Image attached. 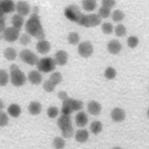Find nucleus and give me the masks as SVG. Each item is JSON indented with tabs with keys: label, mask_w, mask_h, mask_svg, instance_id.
I'll return each instance as SVG.
<instances>
[{
	"label": "nucleus",
	"mask_w": 149,
	"mask_h": 149,
	"mask_svg": "<svg viewBox=\"0 0 149 149\" xmlns=\"http://www.w3.org/2000/svg\"><path fill=\"white\" fill-rule=\"evenodd\" d=\"M19 58L24 63L30 65H37L38 63V58L34 53H33L30 49H23L19 53Z\"/></svg>",
	"instance_id": "6"
},
{
	"label": "nucleus",
	"mask_w": 149,
	"mask_h": 149,
	"mask_svg": "<svg viewBox=\"0 0 149 149\" xmlns=\"http://www.w3.org/2000/svg\"><path fill=\"white\" fill-rule=\"evenodd\" d=\"M126 27L122 24H120L115 28V34L118 37H122L126 35Z\"/></svg>",
	"instance_id": "31"
},
{
	"label": "nucleus",
	"mask_w": 149,
	"mask_h": 149,
	"mask_svg": "<svg viewBox=\"0 0 149 149\" xmlns=\"http://www.w3.org/2000/svg\"><path fill=\"white\" fill-rule=\"evenodd\" d=\"M125 18V15L123 12L121 10H117L113 12L112 14V19L115 22H119L122 21Z\"/></svg>",
	"instance_id": "28"
},
{
	"label": "nucleus",
	"mask_w": 149,
	"mask_h": 149,
	"mask_svg": "<svg viewBox=\"0 0 149 149\" xmlns=\"http://www.w3.org/2000/svg\"><path fill=\"white\" fill-rule=\"evenodd\" d=\"M42 107L39 102H32L28 106V111L31 115H36L41 113Z\"/></svg>",
	"instance_id": "21"
},
{
	"label": "nucleus",
	"mask_w": 149,
	"mask_h": 149,
	"mask_svg": "<svg viewBox=\"0 0 149 149\" xmlns=\"http://www.w3.org/2000/svg\"><path fill=\"white\" fill-rule=\"evenodd\" d=\"M89 137L88 132L85 129L78 130L75 134V139L78 142L85 143L87 141Z\"/></svg>",
	"instance_id": "20"
},
{
	"label": "nucleus",
	"mask_w": 149,
	"mask_h": 149,
	"mask_svg": "<svg viewBox=\"0 0 149 149\" xmlns=\"http://www.w3.org/2000/svg\"><path fill=\"white\" fill-rule=\"evenodd\" d=\"M75 121L78 127H84L88 123V116L84 111H81L77 115Z\"/></svg>",
	"instance_id": "19"
},
{
	"label": "nucleus",
	"mask_w": 149,
	"mask_h": 149,
	"mask_svg": "<svg viewBox=\"0 0 149 149\" xmlns=\"http://www.w3.org/2000/svg\"><path fill=\"white\" fill-rule=\"evenodd\" d=\"M58 114V109L56 107H50L47 110V115L49 118H54Z\"/></svg>",
	"instance_id": "39"
},
{
	"label": "nucleus",
	"mask_w": 149,
	"mask_h": 149,
	"mask_svg": "<svg viewBox=\"0 0 149 149\" xmlns=\"http://www.w3.org/2000/svg\"><path fill=\"white\" fill-rule=\"evenodd\" d=\"M10 74L11 84L14 86H22L25 84L26 78L25 74L22 72L17 65H11L10 67Z\"/></svg>",
	"instance_id": "2"
},
{
	"label": "nucleus",
	"mask_w": 149,
	"mask_h": 149,
	"mask_svg": "<svg viewBox=\"0 0 149 149\" xmlns=\"http://www.w3.org/2000/svg\"><path fill=\"white\" fill-rule=\"evenodd\" d=\"M103 129V125L100 121H94L90 125V130L94 135H98L100 133Z\"/></svg>",
	"instance_id": "26"
},
{
	"label": "nucleus",
	"mask_w": 149,
	"mask_h": 149,
	"mask_svg": "<svg viewBox=\"0 0 149 149\" xmlns=\"http://www.w3.org/2000/svg\"><path fill=\"white\" fill-rule=\"evenodd\" d=\"M55 61L56 63L60 66H63L68 62V55L64 50H60L57 52L55 54Z\"/></svg>",
	"instance_id": "13"
},
{
	"label": "nucleus",
	"mask_w": 149,
	"mask_h": 149,
	"mask_svg": "<svg viewBox=\"0 0 149 149\" xmlns=\"http://www.w3.org/2000/svg\"><path fill=\"white\" fill-rule=\"evenodd\" d=\"M15 5L13 1L11 0H3L0 3V11L1 16H3L4 13H10L15 10Z\"/></svg>",
	"instance_id": "9"
},
{
	"label": "nucleus",
	"mask_w": 149,
	"mask_h": 149,
	"mask_svg": "<svg viewBox=\"0 0 149 149\" xmlns=\"http://www.w3.org/2000/svg\"><path fill=\"white\" fill-rule=\"evenodd\" d=\"M78 52L80 55L84 58H88L92 55L93 48L90 41H84L78 46Z\"/></svg>",
	"instance_id": "8"
},
{
	"label": "nucleus",
	"mask_w": 149,
	"mask_h": 149,
	"mask_svg": "<svg viewBox=\"0 0 149 149\" xmlns=\"http://www.w3.org/2000/svg\"><path fill=\"white\" fill-rule=\"evenodd\" d=\"M55 85L50 80L45 81L43 84V88L47 92H52L55 88Z\"/></svg>",
	"instance_id": "35"
},
{
	"label": "nucleus",
	"mask_w": 149,
	"mask_h": 149,
	"mask_svg": "<svg viewBox=\"0 0 149 149\" xmlns=\"http://www.w3.org/2000/svg\"><path fill=\"white\" fill-rule=\"evenodd\" d=\"M28 80L32 84L38 85L42 81V76L39 72L33 70L28 74Z\"/></svg>",
	"instance_id": "18"
},
{
	"label": "nucleus",
	"mask_w": 149,
	"mask_h": 149,
	"mask_svg": "<svg viewBox=\"0 0 149 149\" xmlns=\"http://www.w3.org/2000/svg\"><path fill=\"white\" fill-rule=\"evenodd\" d=\"M56 61L50 57L40 59L37 63V68L41 72L49 73L53 71L56 67Z\"/></svg>",
	"instance_id": "4"
},
{
	"label": "nucleus",
	"mask_w": 149,
	"mask_h": 149,
	"mask_svg": "<svg viewBox=\"0 0 149 149\" xmlns=\"http://www.w3.org/2000/svg\"><path fill=\"white\" fill-rule=\"evenodd\" d=\"M111 9L104 6H102L99 10V15L103 18H108L110 15Z\"/></svg>",
	"instance_id": "38"
},
{
	"label": "nucleus",
	"mask_w": 149,
	"mask_h": 149,
	"mask_svg": "<svg viewBox=\"0 0 149 149\" xmlns=\"http://www.w3.org/2000/svg\"><path fill=\"white\" fill-rule=\"evenodd\" d=\"M68 41L70 44L71 45H76L80 41V37L78 33L74 32L70 33L68 37Z\"/></svg>",
	"instance_id": "30"
},
{
	"label": "nucleus",
	"mask_w": 149,
	"mask_h": 149,
	"mask_svg": "<svg viewBox=\"0 0 149 149\" xmlns=\"http://www.w3.org/2000/svg\"><path fill=\"white\" fill-rule=\"evenodd\" d=\"M87 109L88 112L93 115H98L100 113L102 107L100 103L96 101H91L88 103Z\"/></svg>",
	"instance_id": "15"
},
{
	"label": "nucleus",
	"mask_w": 149,
	"mask_h": 149,
	"mask_svg": "<svg viewBox=\"0 0 149 149\" xmlns=\"http://www.w3.org/2000/svg\"><path fill=\"white\" fill-rule=\"evenodd\" d=\"M62 135L64 138L70 139L71 138L73 135V128L72 126L66 128V129L61 130Z\"/></svg>",
	"instance_id": "36"
},
{
	"label": "nucleus",
	"mask_w": 149,
	"mask_h": 149,
	"mask_svg": "<svg viewBox=\"0 0 149 149\" xmlns=\"http://www.w3.org/2000/svg\"><path fill=\"white\" fill-rule=\"evenodd\" d=\"M73 111L69 106L63 105V107H62V109H61V113H63V115L70 116V114H71Z\"/></svg>",
	"instance_id": "43"
},
{
	"label": "nucleus",
	"mask_w": 149,
	"mask_h": 149,
	"mask_svg": "<svg viewBox=\"0 0 149 149\" xmlns=\"http://www.w3.org/2000/svg\"><path fill=\"white\" fill-rule=\"evenodd\" d=\"M107 48H108L109 52L110 53H111V54L116 55L118 54V53L121 51L122 45L118 41L113 40L110 41L109 43L108 44Z\"/></svg>",
	"instance_id": "16"
},
{
	"label": "nucleus",
	"mask_w": 149,
	"mask_h": 149,
	"mask_svg": "<svg viewBox=\"0 0 149 149\" xmlns=\"http://www.w3.org/2000/svg\"><path fill=\"white\" fill-rule=\"evenodd\" d=\"M58 126L61 129V130H63L66 128L72 126V120L70 116L62 115L61 117L58 120Z\"/></svg>",
	"instance_id": "14"
},
{
	"label": "nucleus",
	"mask_w": 149,
	"mask_h": 149,
	"mask_svg": "<svg viewBox=\"0 0 149 149\" xmlns=\"http://www.w3.org/2000/svg\"><path fill=\"white\" fill-rule=\"evenodd\" d=\"M5 21H4L3 16H1V32H4L5 30Z\"/></svg>",
	"instance_id": "45"
},
{
	"label": "nucleus",
	"mask_w": 149,
	"mask_h": 149,
	"mask_svg": "<svg viewBox=\"0 0 149 149\" xmlns=\"http://www.w3.org/2000/svg\"><path fill=\"white\" fill-rule=\"evenodd\" d=\"M12 24H13V27L16 28V29H18L20 31L21 28H22L23 22H24V19L22 17V16H21L19 15H15L13 18H12Z\"/></svg>",
	"instance_id": "23"
},
{
	"label": "nucleus",
	"mask_w": 149,
	"mask_h": 149,
	"mask_svg": "<svg viewBox=\"0 0 149 149\" xmlns=\"http://www.w3.org/2000/svg\"><path fill=\"white\" fill-rule=\"evenodd\" d=\"M65 15L67 19L73 22L77 23L80 25L84 15H83L78 6L74 5H70L65 8Z\"/></svg>",
	"instance_id": "3"
},
{
	"label": "nucleus",
	"mask_w": 149,
	"mask_h": 149,
	"mask_svg": "<svg viewBox=\"0 0 149 149\" xmlns=\"http://www.w3.org/2000/svg\"><path fill=\"white\" fill-rule=\"evenodd\" d=\"M0 108H1V109H3L4 108V105H3V102L1 101H1H0Z\"/></svg>",
	"instance_id": "46"
},
{
	"label": "nucleus",
	"mask_w": 149,
	"mask_h": 149,
	"mask_svg": "<svg viewBox=\"0 0 149 149\" xmlns=\"http://www.w3.org/2000/svg\"><path fill=\"white\" fill-rule=\"evenodd\" d=\"M31 37L30 35H28V34L24 33L23 35H22V36H21L19 41L20 43L22 44L24 46H26L27 45H28L31 42Z\"/></svg>",
	"instance_id": "41"
},
{
	"label": "nucleus",
	"mask_w": 149,
	"mask_h": 149,
	"mask_svg": "<svg viewBox=\"0 0 149 149\" xmlns=\"http://www.w3.org/2000/svg\"><path fill=\"white\" fill-rule=\"evenodd\" d=\"M147 115H148V117H149V108H148V111H147Z\"/></svg>",
	"instance_id": "48"
},
{
	"label": "nucleus",
	"mask_w": 149,
	"mask_h": 149,
	"mask_svg": "<svg viewBox=\"0 0 149 149\" xmlns=\"http://www.w3.org/2000/svg\"><path fill=\"white\" fill-rule=\"evenodd\" d=\"M19 30L15 27H9L5 29L3 33V38L8 42H14L18 40Z\"/></svg>",
	"instance_id": "7"
},
{
	"label": "nucleus",
	"mask_w": 149,
	"mask_h": 149,
	"mask_svg": "<svg viewBox=\"0 0 149 149\" xmlns=\"http://www.w3.org/2000/svg\"><path fill=\"white\" fill-rule=\"evenodd\" d=\"M102 3V6H104L111 9V8L115 5L116 1H114V0H103Z\"/></svg>",
	"instance_id": "42"
},
{
	"label": "nucleus",
	"mask_w": 149,
	"mask_h": 149,
	"mask_svg": "<svg viewBox=\"0 0 149 149\" xmlns=\"http://www.w3.org/2000/svg\"><path fill=\"white\" fill-rule=\"evenodd\" d=\"M101 22L102 17L100 15L97 14H90L84 16L80 25L86 28L95 27L99 25Z\"/></svg>",
	"instance_id": "5"
},
{
	"label": "nucleus",
	"mask_w": 149,
	"mask_h": 149,
	"mask_svg": "<svg viewBox=\"0 0 149 149\" xmlns=\"http://www.w3.org/2000/svg\"><path fill=\"white\" fill-rule=\"evenodd\" d=\"M25 30L28 34L35 37L36 38L43 40L45 34L42 25L41 24L38 13H33L25 24Z\"/></svg>",
	"instance_id": "1"
},
{
	"label": "nucleus",
	"mask_w": 149,
	"mask_h": 149,
	"mask_svg": "<svg viewBox=\"0 0 149 149\" xmlns=\"http://www.w3.org/2000/svg\"><path fill=\"white\" fill-rule=\"evenodd\" d=\"M112 149H123L122 147H118V146H116L115 147H113Z\"/></svg>",
	"instance_id": "47"
},
{
	"label": "nucleus",
	"mask_w": 149,
	"mask_h": 149,
	"mask_svg": "<svg viewBox=\"0 0 149 149\" xmlns=\"http://www.w3.org/2000/svg\"><path fill=\"white\" fill-rule=\"evenodd\" d=\"M111 117L115 122H121L125 119V111L120 108H115L111 112Z\"/></svg>",
	"instance_id": "10"
},
{
	"label": "nucleus",
	"mask_w": 149,
	"mask_h": 149,
	"mask_svg": "<svg viewBox=\"0 0 149 149\" xmlns=\"http://www.w3.org/2000/svg\"><path fill=\"white\" fill-rule=\"evenodd\" d=\"M8 112L12 117L17 118L21 114L22 110L20 107L17 104H11L8 109Z\"/></svg>",
	"instance_id": "22"
},
{
	"label": "nucleus",
	"mask_w": 149,
	"mask_h": 149,
	"mask_svg": "<svg viewBox=\"0 0 149 149\" xmlns=\"http://www.w3.org/2000/svg\"><path fill=\"white\" fill-rule=\"evenodd\" d=\"M53 146L55 149H63L65 147V142L63 139L56 136L53 141Z\"/></svg>",
	"instance_id": "27"
},
{
	"label": "nucleus",
	"mask_w": 149,
	"mask_h": 149,
	"mask_svg": "<svg viewBox=\"0 0 149 149\" xmlns=\"http://www.w3.org/2000/svg\"><path fill=\"white\" fill-rule=\"evenodd\" d=\"M49 80L52 81L55 85L59 84L62 81V75L60 72H55L51 74Z\"/></svg>",
	"instance_id": "32"
},
{
	"label": "nucleus",
	"mask_w": 149,
	"mask_h": 149,
	"mask_svg": "<svg viewBox=\"0 0 149 149\" xmlns=\"http://www.w3.org/2000/svg\"><path fill=\"white\" fill-rule=\"evenodd\" d=\"M84 9L87 11H92L97 7V2L95 0H84L82 1Z\"/></svg>",
	"instance_id": "24"
},
{
	"label": "nucleus",
	"mask_w": 149,
	"mask_h": 149,
	"mask_svg": "<svg viewBox=\"0 0 149 149\" xmlns=\"http://www.w3.org/2000/svg\"><path fill=\"white\" fill-rule=\"evenodd\" d=\"M139 43V38L135 36H131L127 40V44L129 45V47L131 48H136L138 46Z\"/></svg>",
	"instance_id": "34"
},
{
	"label": "nucleus",
	"mask_w": 149,
	"mask_h": 149,
	"mask_svg": "<svg viewBox=\"0 0 149 149\" xmlns=\"http://www.w3.org/2000/svg\"><path fill=\"white\" fill-rule=\"evenodd\" d=\"M36 49L41 54H46L50 50V44L47 40H40L36 44Z\"/></svg>",
	"instance_id": "17"
},
{
	"label": "nucleus",
	"mask_w": 149,
	"mask_h": 149,
	"mask_svg": "<svg viewBox=\"0 0 149 149\" xmlns=\"http://www.w3.org/2000/svg\"><path fill=\"white\" fill-rule=\"evenodd\" d=\"M63 105L69 106L73 111L80 110L82 109L83 107H84V103L81 101L74 100V99L70 98H68L66 100L63 101Z\"/></svg>",
	"instance_id": "11"
},
{
	"label": "nucleus",
	"mask_w": 149,
	"mask_h": 149,
	"mask_svg": "<svg viewBox=\"0 0 149 149\" xmlns=\"http://www.w3.org/2000/svg\"><path fill=\"white\" fill-rule=\"evenodd\" d=\"M8 122H9V118L7 115L3 111H1L0 112V126L1 127L6 126Z\"/></svg>",
	"instance_id": "40"
},
{
	"label": "nucleus",
	"mask_w": 149,
	"mask_h": 149,
	"mask_svg": "<svg viewBox=\"0 0 149 149\" xmlns=\"http://www.w3.org/2000/svg\"><path fill=\"white\" fill-rule=\"evenodd\" d=\"M17 53L13 48H7L4 50V56L9 61H13L16 59Z\"/></svg>",
	"instance_id": "25"
},
{
	"label": "nucleus",
	"mask_w": 149,
	"mask_h": 149,
	"mask_svg": "<svg viewBox=\"0 0 149 149\" xmlns=\"http://www.w3.org/2000/svg\"><path fill=\"white\" fill-rule=\"evenodd\" d=\"M113 25L110 23H105L102 24V30L103 33L106 35H109L113 31Z\"/></svg>",
	"instance_id": "37"
},
{
	"label": "nucleus",
	"mask_w": 149,
	"mask_h": 149,
	"mask_svg": "<svg viewBox=\"0 0 149 149\" xmlns=\"http://www.w3.org/2000/svg\"><path fill=\"white\" fill-rule=\"evenodd\" d=\"M9 77L5 70L1 69L0 70V85L1 86H5L8 82Z\"/></svg>",
	"instance_id": "29"
},
{
	"label": "nucleus",
	"mask_w": 149,
	"mask_h": 149,
	"mask_svg": "<svg viewBox=\"0 0 149 149\" xmlns=\"http://www.w3.org/2000/svg\"><path fill=\"white\" fill-rule=\"evenodd\" d=\"M58 98L63 101H65L67 100V99L68 98V94L67 93V92H64V91H61V92H60L58 93Z\"/></svg>",
	"instance_id": "44"
},
{
	"label": "nucleus",
	"mask_w": 149,
	"mask_h": 149,
	"mask_svg": "<svg viewBox=\"0 0 149 149\" xmlns=\"http://www.w3.org/2000/svg\"><path fill=\"white\" fill-rule=\"evenodd\" d=\"M16 11L21 16H26L30 11V6L26 1H19L16 5Z\"/></svg>",
	"instance_id": "12"
},
{
	"label": "nucleus",
	"mask_w": 149,
	"mask_h": 149,
	"mask_svg": "<svg viewBox=\"0 0 149 149\" xmlns=\"http://www.w3.org/2000/svg\"><path fill=\"white\" fill-rule=\"evenodd\" d=\"M117 75L116 70L112 67L107 68L105 72V77L108 80H112Z\"/></svg>",
	"instance_id": "33"
}]
</instances>
